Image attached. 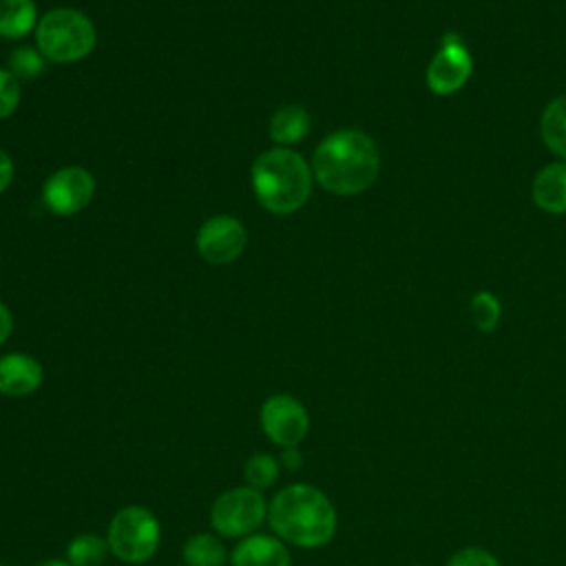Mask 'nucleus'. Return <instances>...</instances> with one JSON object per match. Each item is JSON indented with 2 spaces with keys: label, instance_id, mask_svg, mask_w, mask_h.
<instances>
[{
  "label": "nucleus",
  "instance_id": "11",
  "mask_svg": "<svg viewBox=\"0 0 566 566\" xmlns=\"http://www.w3.org/2000/svg\"><path fill=\"white\" fill-rule=\"evenodd\" d=\"M42 365L29 354H7L0 356V394L4 396H29L42 385Z\"/></svg>",
  "mask_w": 566,
  "mask_h": 566
},
{
  "label": "nucleus",
  "instance_id": "1",
  "mask_svg": "<svg viewBox=\"0 0 566 566\" xmlns=\"http://www.w3.org/2000/svg\"><path fill=\"white\" fill-rule=\"evenodd\" d=\"M380 172L376 142L358 128H340L327 135L314 150L312 175L332 195H358Z\"/></svg>",
  "mask_w": 566,
  "mask_h": 566
},
{
  "label": "nucleus",
  "instance_id": "18",
  "mask_svg": "<svg viewBox=\"0 0 566 566\" xmlns=\"http://www.w3.org/2000/svg\"><path fill=\"white\" fill-rule=\"evenodd\" d=\"M108 553V542L93 533L73 537L66 546V562L71 566H99Z\"/></svg>",
  "mask_w": 566,
  "mask_h": 566
},
{
  "label": "nucleus",
  "instance_id": "9",
  "mask_svg": "<svg viewBox=\"0 0 566 566\" xmlns=\"http://www.w3.org/2000/svg\"><path fill=\"white\" fill-rule=\"evenodd\" d=\"M93 195H95V179L86 168H80V166H66L55 170L44 181V188H42L44 206L60 217L80 212L82 208L88 206Z\"/></svg>",
  "mask_w": 566,
  "mask_h": 566
},
{
  "label": "nucleus",
  "instance_id": "12",
  "mask_svg": "<svg viewBox=\"0 0 566 566\" xmlns=\"http://www.w3.org/2000/svg\"><path fill=\"white\" fill-rule=\"evenodd\" d=\"M232 566H290V551L272 535H248L230 553Z\"/></svg>",
  "mask_w": 566,
  "mask_h": 566
},
{
  "label": "nucleus",
  "instance_id": "20",
  "mask_svg": "<svg viewBox=\"0 0 566 566\" xmlns=\"http://www.w3.org/2000/svg\"><path fill=\"white\" fill-rule=\"evenodd\" d=\"M243 473H245L248 486H252V489H268L279 478V462L270 453H254L245 462Z\"/></svg>",
  "mask_w": 566,
  "mask_h": 566
},
{
  "label": "nucleus",
  "instance_id": "22",
  "mask_svg": "<svg viewBox=\"0 0 566 566\" xmlns=\"http://www.w3.org/2000/svg\"><path fill=\"white\" fill-rule=\"evenodd\" d=\"M444 566H502L500 559L482 546H464L455 551Z\"/></svg>",
  "mask_w": 566,
  "mask_h": 566
},
{
  "label": "nucleus",
  "instance_id": "19",
  "mask_svg": "<svg viewBox=\"0 0 566 566\" xmlns=\"http://www.w3.org/2000/svg\"><path fill=\"white\" fill-rule=\"evenodd\" d=\"M469 312H471L473 325H475L480 332L489 334V332H493V329L497 327V323H500L502 305H500V301H497L495 294L482 290V292L473 294L471 305H469Z\"/></svg>",
  "mask_w": 566,
  "mask_h": 566
},
{
  "label": "nucleus",
  "instance_id": "5",
  "mask_svg": "<svg viewBox=\"0 0 566 566\" xmlns=\"http://www.w3.org/2000/svg\"><path fill=\"white\" fill-rule=\"evenodd\" d=\"M161 539V528L153 511L139 504L119 509L108 522L106 542L108 551L126 564L148 562Z\"/></svg>",
  "mask_w": 566,
  "mask_h": 566
},
{
  "label": "nucleus",
  "instance_id": "3",
  "mask_svg": "<svg viewBox=\"0 0 566 566\" xmlns=\"http://www.w3.org/2000/svg\"><path fill=\"white\" fill-rule=\"evenodd\" d=\"M312 168L290 148H272L252 166V188L261 206L274 214L296 212L312 192Z\"/></svg>",
  "mask_w": 566,
  "mask_h": 566
},
{
  "label": "nucleus",
  "instance_id": "2",
  "mask_svg": "<svg viewBox=\"0 0 566 566\" xmlns=\"http://www.w3.org/2000/svg\"><path fill=\"white\" fill-rule=\"evenodd\" d=\"M272 531L301 548H318L336 533V509L316 486L290 484L279 491L268 509Z\"/></svg>",
  "mask_w": 566,
  "mask_h": 566
},
{
  "label": "nucleus",
  "instance_id": "15",
  "mask_svg": "<svg viewBox=\"0 0 566 566\" xmlns=\"http://www.w3.org/2000/svg\"><path fill=\"white\" fill-rule=\"evenodd\" d=\"M307 128H310V115L303 106H296V104H287L279 108L270 119V137L283 148L301 142Z\"/></svg>",
  "mask_w": 566,
  "mask_h": 566
},
{
  "label": "nucleus",
  "instance_id": "23",
  "mask_svg": "<svg viewBox=\"0 0 566 566\" xmlns=\"http://www.w3.org/2000/svg\"><path fill=\"white\" fill-rule=\"evenodd\" d=\"M20 102V82L11 71L0 69V119L9 117Z\"/></svg>",
  "mask_w": 566,
  "mask_h": 566
},
{
  "label": "nucleus",
  "instance_id": "25",
  "mask_svg": "<svg viewBox=\"0 0 566 566\" xmlns=\"http://www.w3.org/2000/svg\"><path fill=\"white\" fill-rule=\"evenodd\" d=\"M13 179V161L11 157L0 148V192L7 190V186Z\"/></svg>",
  "mask_w": 566,
  "mask_h": 566
},
{
  "label": "nucleus",
  "instance_id": "4",
  "mask_svg": "<svg viewBox=\"0 0 566 566\" xmlns=\"http://www.w3.org/2000/svg\"><path fill=\"white\" fill-rule=\"evenodd\" d=\"M95 40L93 22L69 7L46 11L35 27L38 49L51 62H77L93 51Z\"/></svg>",
  "mask_w": 566,
  "mask_h": 566
},
{
  "label": "nucleus",
  "instance_id": "21",
  "mask_svg": "<svg viewBox=\"0 0 566 566\" xmlns=\"http://www.w3.org/2000/svg\"><path fill=\"white\" fill-rule=\"evenodd\" d=\"M9 66L18 80H33L44 71V55L31 46H18L9 55Z\"/></svg>",
  "mask_w": 566,
  "mask_h": 566
},
{
  "label": "nucleus",
  "instance_id": "8",
  "mask_svg": "<svg viewBox=\"0 0 566 566\" xmlns=\"http://www.w3.org/2000/svg\"><path fill=\"white\" fill-rule=\"evenodd\" d=\"M263 433L279 447H296L310 431V416L301 400L290 394H274L261 405Z\"/></svg>",
  "mask_w": 566,
  "mask_h": 566
},
{
  "label": "nucleus",
  "instance_id": "6",
  "mask_svg": "<svg viewBox=\"0 0 566 566\" xmlns=\"http://www.w3.org/2000/svg\"><path fill=\"white\" fill-rule=\"evenodd\" d=\"M268 515V506L259 489L234 486L221 493L210 509V524L223 537H248Z\"/></svg>",
  "mask_w": 566,
  "mask_h": 566
},
{
  "label": "nucleus",
  "instance_id": "27",
  "mask_svg": "<svg viewBox=\"0 0 566 566\" xmlns=\"http://www.w3.org/2000/svg\"><path fill=\"white\" fill-rule=\"evenodd\" d=\"M40 566H71L69 562H62V559H49V562H44V564H40Z\"/></svg>",
  "mask_w": 566,
  "mask_h": 566
},
{
  "label": "nucleus",
  "instance_id": "14",
  "mask_svg": "<svg viewBox=\"0 0 566 566\" xmlns=\"http://www.w3.org/2000/svg\"><path fill=\"white\" fill-rule=\"evenodd\" d=\"M539 133L546 148L566 161V95L551 99L542 113Z\"/></svg>",
  "mask_w": 566,
  "mask_h": 566
},
{
  "label": "nucleus",
  "instance_id": "29",
  "mask_svg": "<svg viewBox=\"0 0 566 566\" xmlns=\"http://www.w3.org/2000/svg\"><path fill=\"white\" fill-rule=\"evenodd\" d=\"M0 566H2V564H0Z\"/></svg>",
  "mask_w": 566,
  "mask_h": 566
},
{
  "label": "nucleus",
  "instance_id": "13",
  "mask_svg": "<svg viewBox=\"0 0 566 566\" xmlns=\"http://www.w3.org/2000/svg\"><path fill=\"white\" fill-rule=\"evenodd\" d=\"M535 206L548 214H566V161L544 166L531 186Z\"/></svg>",
  "mask_w": 566,
  "mask_h": 566
},
{
  "label": "nucleus",
  "instance_id": "10",
  "mask_svg": "<svg viewBox=\"0 0 566 566\" xmlns=\"http://www.w3.org/2000/svg\"><path fill=\"white\" fill-rule=\"evenodd\" d=\"M245 248V228L237 217H210L197 232V250L210 263H230Z\"/></svg>",
  "mask_w": 566,
  "mask_h": 566
},
{
  "label": "nucleus",
  "instance_id": "26",
  "mask_svg": "<svg viewBox=\"0 0 566 566\" xmlns=\"http://www.w3.org/2000/svg\"><path fill=\"white\" fill-rule=\"evenodd\" d=\"M11 329H13V318H11V312H9V307L0 301V345L9 338V334H11Z\"/></svg>",
  "mask_w": 566,
  "mask_h": 566
},
{
  "label": "nucleus",
  "instance_id": "28",
  "mask_svg": "<svg viewBox=\"0 0 566 566\" xmlns=\"http://www.w3.org/2000/svg\"><path fill=\"white\" fill-rule=\"evenodd\" d=\"M413 566H422V564H413Z\"/></svg>",
  "mask_w": 566,
  "mask_h": 566
},
{
  "label": "nucleus",
  "instance_id": "17",
  "mask_svg": "<svg viewBox=\"0 0 566 566\" xmlns=\"http://www.w3.org/2000/svg\"><path fill=\"white\" fill-rule=\"evenodd\" d=\"M184 559L188 566H221L226 559L223 544L210 533H195L186 539Z\"/></svg>",
  "mask_w": 566,
  "mask_h": 566
},
{
  "label": "nucleus",
  "instance_id": "16",
  "mask_svg": "<svg viewBox=\"0 0 566 566\" xmlns=\"http://www.w3.org/2000/svg\"><path fill=\"white\" fill-rule=\"evenodd\" d=\"M33 0H0V35L9 40L24 38L35 27Z\"/></svg>",
  "mask_w": 566,
  "mask_h": 566
},
{
  "label": "nucleus",
  "instance_id": "7",
  "mask_svg": "<svg viewBox=\"0 0 566 566\" xmlns=\"http://www.w3.org/2000/svg\"><path fill=\"white\" fill-rule=\"evenodd\" d=\"M473 73V60L462 40L455 33H447L440 42V49L431 57L424 82L436 95H453L460 91Z\"/></svg>",
  "mask_w": 566,
  "mask_h": 566
},
{
  "label": "nucleus",
  "instance_id": "24",
  "mask_svg": "<svg viewBox=\"0 0 566 566\" xmlns=\"http://www.w3.org/2000/svg\"><path fill=\"white\" fill-rule=\"evenodd\" d=\"M281 464H283L287 471H296V469H301V464H303V453H301L296 447H283Z\"/></svg>",
  "mask_w": 566,
  "mask_h": 566
}]
</instances>
